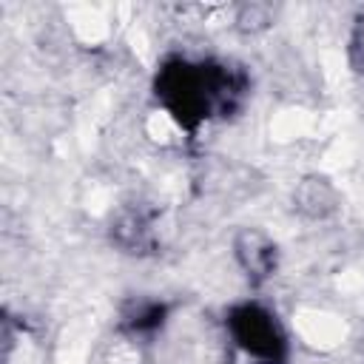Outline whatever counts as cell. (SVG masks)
Masks as SVG:
<instances>
[{"mask_svg":"<svg viewBox=\"0 0 364 364\" xmlns=\"http://www.w3.org/2000/svg\"><path fill=\"white\" fill-rule=\"evenodd\" d=\"M242 91V74L216 63L168 60L156 74L159 102L188 131L213 114H228L239 102Z\"/></svg>","mask_w":364,"mask_h":364,"instance_id":"obj_1","label":"cell"},{"mask_svg":"<svg viewBox=\"0 0 364 364\" xmlns=\"http://www.w3.org/2000/svg\"><path fill=\"white\" fill-rule=\"evenodd\" d=\"M230 336L242 353L262 364H282L287 358V341L279 321L259 304H239L228 316Z\"/></svg>","mask_w":364,"mask_h":364,"instance_id":"obj_2","label":"cell"},{"mask_svg":"<svg viewBox=\"0 0 364 364\" xmlns=\"http://www.w3.org/2000/svg\"><path fill=\"white\" fill-rule=\"evenodd\" d=\"M236 259L253 282H262L276 267V247H273V242H267V236H262L256 230H245L236 239Z\"/></svg>","mask_w":364,"mask_h":364,"instance_id":"obj_3","label":"cell"},{"mask_svg":"<svg viewBox=\"0 0 364 364\" xmlns=\"http://www.w3.org/2000/svg\"><path fill=\"white\" fill-rule=\"evenodd\" d=\"M307 188L313 191V196H307V193L299 191V205H301L304 210H310V213L318 216V213H324V210L333 208V188H330L324 179H310Z\"/></svg>","mask_w":364,"mask_h":364,"instance_id":"obj_4","label":"cell"},{"mask_svg":"<svg viewBox=\"0 0 364 364\" xmlns=\"http://www.w3.org/2000/svg\"><path fill=\"white\" fill-rule=\"evenodd\" d=\"M162 316H165V307H162V304L145 301V304H139L134 313L125 316V324H128L131 330H136V333H145V330H156V327L162 324Z\"/></svg>","mask_w":364,"mask_h":364,"instance_id":"obj_5","label":"cell"},{"mask_svg":"<svg viewBox=\"0 0 364 364\" xmlns=\"http://www.w3.org/2000/svg\"><path fill=\"white\" fill-rule=\"evenodd\" d=\"M353 65L364 71V20H358L355 34H353Z\"/></svg>","mask_w":364,"mask_h":364,"instance_id":"obj_6","label":"cell"}]
</instances>
